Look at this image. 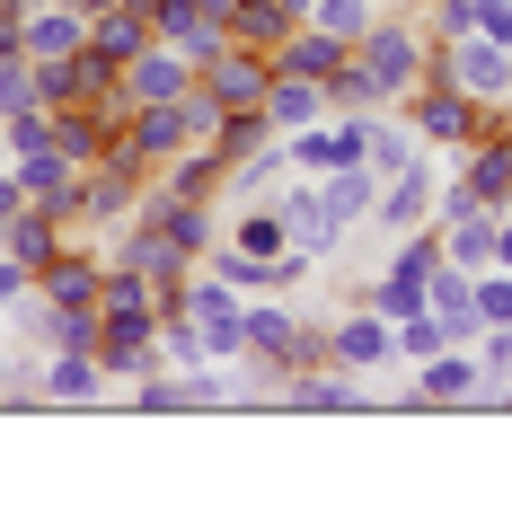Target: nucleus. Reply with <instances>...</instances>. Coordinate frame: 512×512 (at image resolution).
Here are the masks:
<instances>
[{
    "label": "nucleus",
    "instance_id": "1",
    "mask_svg": "<svg viewBox=\"0 0 512 512\" xmlns=\"http://www.w3.org/2000/svg\"><path fill=\"white\" fill-rule=\"evenodd\" d=\"M354 62L380 80V98L398 106L407 89H424V80H433V36H424V18H398V9H380V18L354 36Z\"/></svg>",
    "mask_w": 512,
    "mask_h": 512
},
{
    "label": "nucleus",
    "instance_id": "2",
    "mask_svg": "<svg viewBox=\"0 0 512 512\" xmlns=\"http://www.w3.org/2000/svg\"><path fill=\"white\" fill-rule=\"evenodd\" d=\"M398 115L415 124V142H424V151H468V142L495 124V106L460 98L451 80H424V89H407V98H398Z\"/></svg>",
    "mask_w": 512,
    "mask_h": 512
},
{
    "label": "nucleus",
    "instance_id": "3",
    "mask_svg": "<svg viewBox=\"0 0 512 512\" xmlns=\"http://www.w3.org/2000/svg\"><path fill=\"white\" fill-rule=\"evenodd\" d=\"M433 80H451L477 106H504L512 98V45H495V36H442L433 45Z\"/></svg>",
    "mask_w": 512,
    "mask_h": 512
},
{
    "label": "nucleus",
    "instance_id": "4",
    "mask_svg": "<svg viewBox=\"0 0 512 512\" xmlns=\"http://www.w3.org/2000/svg\"><path fill=\"white\" fill-rule=\"evenodd\" d=\"M433 195H442V151H424L415 168L380 177V195H371V239H398V230H424V221H433Z\"/></svg>",
    "mask_w": 512,
    "mask_h": 512
},
{
    "label": "nucleus",
    "instance_id": "5",
    "mask_svg": "<svg viewBox=\"0 0 512 512\" xmlns=\"http://www.w3.org/2000/svg\"><path fill=\"white\" fill-rule=\"evenodd\" d=\"M98 362L106 380L159 371V309H98Z\"/></svg>",
    "mask_w": 512,
    "mask_h": 512
},
{
    "label": "nucleus",
    "instance_id": "6",
    "mask_svg": "<svg viewBox=\"0 0 512 512\" xmlns=\"http://www.w3.org/2000/svg\"><path fill=\"white\" fill-rule=\"evenodd\" d=\"M327 362H345V371L371 380V371L398 362V327H389L371 301H362V309H336V318H327Z\"/></svg>",
    "mask_w": 512,
    "mask_h": 512
},
{
    "label": "nucleus",
    "instance_id": "7",
    "mask_svg": "<svg viewBox=\"0 0 512 512\" xmlns=\"http://www.w3.org/2000/svg\"><path fill=\"white\" fill-rule=\"evenodd\" d=\"M195 89H204L221 115H239V106H265V89H274V62H265L256 45H221L204 71H195Z\"/></svg>",
    "mask_w": 512,
    "mask_h": 512
},
{
    "label": "nucleus",
    "instance_id": "8",
    "mask_svg": "<svg viewBox=\"0 0 512 512\" xmlns=\"http://www.w3.org/2000/svg\"><path fill=\"white\" fill-rule=\"evenodd\" d=\"M115 89H124V106H168V98H186V89H195V62L151 36V45L115 71Z\"/></svg>",
    "mask_w": 512,
    "mask_h": 512
},
{
    "label": "nucleus",
    "instance_id": "9",
    "mask_svg": "<svg viewBox=\"0 0 512 512\" xmlns=\"http://www.w3.org/2000/svg\"><path fill=\"white\" fill-rule=\"evenodd\" d=\"M274 398H283V407H301V415H362V407H371L362 371H345V362H309V371H292Z\"/></svg>",
    "mask_w": 512,
    "mask_h": 512
},
{
    "label": "nucleus",
    "instance_id": "10",
    "mask_svg": "<svg viewBox=\"0 0 512 512\" xmlns=\"http://www.w3.org/2000/svg\"><path fill=\"white\" fill-rule=\"evenodd\" d=\"M98 283H106V248L98 239H71V248L36 274V292H45L53 309H98Z\"/></svg>",
    "mask_w": 512,
    "mask_h": 512
},
{
    "label": "nucleus",
    "instance_id": "11",
    "mask_svg": "<svg viewBox=\"0 0 512 512\" xmlns=\"http://www.w3.org/2000/svg\"><path fill=\"white\" fill-rule=\"evenodd\" d=\"M18 45H27V62L80 53V45H89V9H80V0H36V9L18 18Z\"/></svg>",
    "mask_w": 512,
    "mask_h": 512
},
{
    "label": "nucleus",
    "instance_id": "12",
    "mask_svg": "<svg viewBox=\"0 0 512 512\" xmlns=\"http://www.w3.org/2000/svg\"><path fill=\"white\" fill-rule=\"evenodd\" d=\"M477 380H486V371H477V354H468V345H442V354L415 362L407 407H468V398H477Z\"/></svg>",
    "mask_w": 512,
    "mask_h": 512
},
{
    "label": "nucleus",
    "instance_id": "13",
    "mask_svg": "<svg viewBox=\"0 0 512 512\" xmlns=\"http://www.w3.org/2000/svg\"><path fill=\"white\" fill-rule=\"evenodd\" d=\"M106 398V362L98 354H45L36 362V407H98Z\"/></svg>",
    "mask_w": 512,
    "mask_h": 512
},
{
    "label": "nucleus",
    "instance_id": "14",
    "mask_svg": "<svg viewBox=\"0 0 512 512\" xmlns=\"http://www.w3.org/2000/svg\"><path fill=\"white\" fill-rule=\"evenodd\" d=\"M274 204H283V221H292V248H301V256H336V248H345V221L327 212L318 177H292V186H283Z\"/></svg>",
    "mask_w": 512,
    "mask_h": 512
},
{
    "label": "nucleus",
    "instance_id": "15",
    "mask_svg": "<svg viewBox=\"0 0 512 512\" xmlns=\"http://www.w3.org/2000/svg\"><path fill=\"white\" fill-rule=\"evenodd\" d=\"M460 177H468V195H477L486 212H512V142L495 133V124L460 151Z\"/></svg>",
    "mask_w": 512,
    "mask_h": 512
},
{
    "label": "nucleus",
    "instance_id": "16",
    "mask_svg": "<svg viewBox=\"0 0 512 512\" xmlns=\"http://www.w3.org/2000/svg\"><path fill=\"white\" fill-rule=\"evenodd\" d=\"M62 248H71V230H62L45 204H27L18 221H9V230H0V256H18V265H27V283H36V274H45Z\"/></svg>",
    "mask_w": 512,
    "mask_h": 512
},
{
    "label": "nucleus",
    "instance_id": "17",
    "mask_svg": "<svg viewBox=\"0 0 512 512\" xmlns=\"http://www.w3.org/2000/svg\"><path fill=\"white\" fill-rule=\"evenodd\" d=\"M415 159H424L415 124L398 115V106H380V115H371V142H362V168H371V177H398V168H415Z\"/></svg>",
    "mask_w": 512,
    "mask_h": 512
},
{
    "label": "nucleus",
    "instance_id": "18",
    "mask_svg": "<svg viewBox=\"0 0 512 512\" xmlns=\"http://www.w3.org/2000/svg\"><path fill=\"white\" fill-rule=\"evenodd\" d=\"M327 115V80H292V71H274V89H265V124L274 133H301Z\"/></svg>",
    "mask_w": 512,
    "mask_h": 512
},
{
    "label": "nucleus",
    "instance_id": "19",
    "mask_svg": "<svg viewBox=\"0 0 512 512\" xmlns=\"http://www.w3.org/2000/svg\"><path fill=\"white\" fill-rule=\"evenodd\" d=\"M442 230V256L460 265V274H486L495 265V212L477 204V212H460V221H433Z\"/></svg>",
    "mask_w": 512,
    "mask_h": 512
},
{
    "label": "nucleus",
    "instance_id": "20",
    "mask_svg": "<svg viewBox=\"0 0 512 512\" xmlns=\"http://www.w3.org/2000/svg\"><path fill=\"white\" fill-rule=\"evenodd\" d=\"M142 45H151V18H142V9H98V18H89V53H106L115 71H124Z\"/></svg>",
    "mask_w": 512,
    "mask_h": 512
},
{
    "label": "nucleus",
    "instance_id": "21",
    "mask_svg": "<svg viewBox=\"0 0 512 512\" xmlns=\"http://www.w3.org/2000/svg\"><path fill=\"white\" fill-rule=\"evenodd\" d=\"M318 195H327V212H336L345 230H362V221H371V195H380V177L354 159V168H327V177H318Z\"/></svg>",
    "mask_w": 512,
    "mask_h": 512
},
{
    "label": "nucleus",
    "instance_id": "22",
    "mask_svg": "<svg viewBox=\"0 0 512 512\" xmlns=\"http://www.w3.org/2000/svg\"><path fill=\"white\" fill-rule=\"evenodd\" d=\"M230 248H248V256H292V221H283V204H274V195H265V204H239Z\"/></svg>",
    "mask_w": 512,
    "mask_h": 512
},
{
    "label": "nucleus",
    "instance_id": "23",
    "mask_svg": "<svg viewBox=\"0 0 512 512\" xmlns=\"http://www.w3.org/2000/svg\"><path fill=\"white\" fill-rule=\"evenodd\" d=\"M292 27H301V18H292L283 0H239V9H230V45H256V53H274Z\"/></svg>",
    "mask_w": 512,
    "mask_h": 512
},
{
    "label": "nucleus",
    "instance_id": "24",
    "mask_svg": "<svg viewBox=\"0 0 512 512\" xmlns=\"http://www.w3.org/2000/svg\"><path fill=\"white\" fill-rule=\"evenodd\" d=\"M380 106H389V98H380V80L345 53V62L327 71V115H380Z\"/></svg>",
    "mask_w": 512,
    "mask_h": 512
},
{
    "label": "nucleus",
    "instance_id": "25",
    "mask_svg": "<svg viewBox=\"0 0 512 512\" xmlns=\"http://www.w3.org/2000/svg\"><path fill=\"white\" fill-rule=\"evenodd\" d=\"M362 301H371L380 318H389V327H398V318H415V309H424V274H398V265H380Z\"/></svg>",
    "mask_w": 512,
    "mask_h": 512
},
{
    "label": "nucleus",
    "instance_id": "26",
    "mask_svg": "<svg viewBox=\"0 0 512 512\" xmlns=\"http://www.w3.org/2000/svg\"><path fill=\"white\" fill-rule=\"evenodd\" d=\"M159 362H168V371H186V362H204V327H195L186 309H159Z\"/></svg>",
    "mask_w": 512,
    "mask_h": 512
},
{
    "label": "nucleus",
    "instance_id": "27",
    "mask_svg": "<svg viewBox=\"0 0 512 512\" xmlns=\"http://www.w3.org/2000/svg\"><path fill=\"white\" fill-rule=\"evenodd\" d=\"M36 362L45 354H27V345L0 336V407H36Z\"/></svg>",
    "mask_w": 512,
    "mask_h": 512
},
{
    "label": "nucleus",
    "instance_id": "28",
    "mask_svg": "<svg viewBox=\"0 0 512 512\" xmlns=\"http://www.w3.org/2000/svg\"><path fill=\"white\" fill-rule=\"evenodd\" d=\"M371 18H380V0H318V9H309V27H327V36H345V45H354Z\"/></svg>",
    "mask_w": 512,
    "mask_h": 512
},
{
    "label": "nucleus",
    "instance_id": "29",
    "mask_svg": "<svg viewBox=\"0 0 512 512\" xmlns=\"http://www.w3.org/2000/svg\"><path fill=\"white\" fill-rule=\"evenodd\" d=\"M451 336H442V318L433 309H415V318H398V362H424V354H442Z\"/></svg>",
    "mask_w": 512,
    "mask_h": 512
},
{
    "label": "nucleus",
    "instance_id": "30",
    "mask_svg": "<svg viewBox=\"0 0 512 512\" xmlns=\"http://www.w3.org/2000/svg\"><path fill=\"white\" fill-rule=\"evenodd\" d=\"M477 318H486V327H512V274H504V265L477 274Z\"/></svg>",
    "mask_w": 512,
    "mask_h": 512
},
{
    "label": "nucleus",
    "instance_id": "31",
    "mask_svg": "<svg viewBox=\"0 0 512 512\" xmlns=\"http://www.w3.org/2000/svg\"><path fill=\"white\" fill-rule=\"evenodd\" d=\"M495 265L512 274V212H495Z\"/></svg>",
    "mask_w": 512,
    "mask_h": 512
},
{
    "label": "nucleus",
    "instance_id": "32",
    "mask_svg": "<svg viewBox=\"0 0 512 512\" xmlns=\"http://www.w3.org/2000/svg\"><path fill=\"white\" fill-rule=\"evenodd\" d=\"M80 9H89V18H98V9H142V0H80Z\"/></svg>",
    "mask_w": 512,
    "mask_h": 512
},
{
    "label": "nucleus",
    "instance_id": "33",
    "mask_svg": "<svg viewBox=\"0 0 512 512\" xmlns=\"http://www.w3.org/2000/svg\"><path fill=\"white\" fill-rule=\"evenodd\" d=\"M495 133H504V142H512V98H504V106H495Z\"/></svg>",
    "mask_w": 512,
    "mask_h": 512
},
{
    "label": "nucleus",
    "instance_id": "34",
    "mask_svg": "<svg viewBox=\"0 0 512 512\" xmlns=\"http://www.w3.org/2000/svg\"><path fill=\"white\" fill-rule=\"evenodd\" d=\"M398 9H407V18H424V9H433V0H398Z\"/></svg>",
    "mask_w": 512,
    "mask_h": 512
},
{
    "label": "nucleus",
    "instance_id": "35",
    "mask_svg": "<svg viewBox=\"0 0 512 512\" xmlns=\"http://www.w3.org/2000/svg\"><path fill=\"white\" fill-rule=\"evenodd\" d=\"M380 9H398V0H380Z\"/></svg>",
    "mask_w": 512,
    "mask_h": 512
}]
</instances>
